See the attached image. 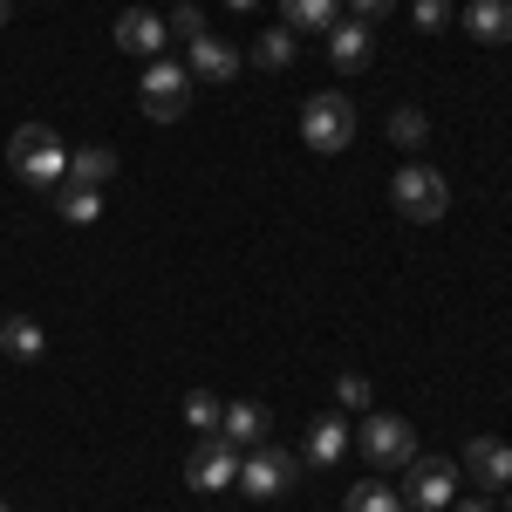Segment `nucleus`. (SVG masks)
<instances>
[{
	"label": "nucleus",
	"instance_id": "14",
	"mask_svg": "<svg viewBox=\"0 0 512 512\" xmlns=\"http://www.w3.org/2000/svg\"><path fill=\"white\" fill-rule=\"evenodd\" d=\"M48 349V335H41L35 315H0V355H14V362H41Z\"/></svg>",
	"mask_w": 512,
	"mask_h": 512
},
{
	"label": "nucleus",
	"instance_id": "8",
	"mask_svg": "<svg viewBox=\"0 0 512 512\" xmlns=\"http://www.w3.org/2000/svg\"><path fill=\"white\" fill-rule=\"evenodd\" d=\"M458 472L478 478L485 492H506V485H512V444H506V437H472L465 458H458Z\"/></svg>",
	"mask_w": 512,
	"mask_h": 512
},
{
	"label": "nucleus",
	"instance_id": "23",
	"mask_svg": "<svg viewBox=\"0 0 512 512\" xmlns=\"http://www.w3.org/2000/svg\"><path fill=\"white\" fill-rule=\"evenodd\" d=\"M219 417H226V403H219L212 390H192V396H185V424H192V431L219 437Z\"/></svg>",
	"mask_w": 512,
	"mask_h": 512
},
{
	"label": "nucleus",
	"instance_id": "2",
	"mask_svg": "<svg viewBox=\"0 0 512 512\" xmlns=\"http://www.w3.org/2000/svg\"><path fill=\"white\" fill-rule=\"evenodd\" d=\"M390 205L410 219V226H437V219L451 212V185H444V171H437V164L410 158V164L390 178Z\"/></svg>",
	"mask_w": 512,
	"mask_h": 512
},
{
	"label": "nucleus",
	"instance_id": "11",
	"mask_svg": "<svg viewBox=\"0 0 512 512\" xmlns=\"http://www.w3.org/2000/svg\"><path fill=\"white\" fill-rule=\"evenodd\" d=\"M164 14H151V7H123L117 14V48L123 55H164Z\"/></svg>",
	"mask_w": 512,
	"mask_h": 512
},
{
	"label": "nucleus",
	"instance_id": "19",
	"mask_svg": "<svg viewBox=\"0 0 512 512\" xmlns=\"http://www.w3.org/2000/svg\"><path fill=\"white\" fill-rule=\"evenodd\" d=\"M117 178V151H103V144H89V151H69V185H110Z\"/></svg>",
	"mask_w": 512,
	"mask_h": 512
},
{
	"label": "nucleus",
	"instance_id": "18",
	"mask_svg": "<svg viewBox=\"0 0 512 512\" xmlns=\"http://www.w3.org/2000/svg\"><path fill=\"white\" fill-rule=\"evenodd\" d=\"M219 437H226V444H267V410H260V403H226Z\"/></svg>",
	"mask_w": 512,
	"mask_h": 512
},
{
	"label": "nucleus",
	"instance_id": "31",
	"mask_svg": "<svg viewBox=\"0 0 512 512\" xmlns=\"http://www.w3.org/2000/svg\"><path fill=\"white\" fill-rule=\"evenodd\" d=\"M506 512H512V485H506Z\"/></svg>",
	"mask_w": 512,
	"mask_h": 512
},
{
	"label": "nucleus",
	"instance_id": "21",
	"mask_svg": "<svg viewBox=\"0 0 512 512\" xmlns=\"http://www.w3.org/2000/svg\"><path fill=\"white\" fill-rule=\"evenodd\" d=\"M390 144H396V151H424V144H431V117L410 110V103L390 110Z\"/></svg>",
	"mask_w": 512,
	"mask_h": 512
},
{
	"label": "nucleus",
	"instance_id": "10",
	"mask_svg": "<svg viewBox=\"0 0 512 512\" xmlns=\"http://www.w3.org/2000/svg\"><path fill=\"white\" fill-rule=\"evenodd\" d=\"M369 55H376V28H369V21H335V28H328V62H335L342 76L369 69Z\"/></svg>",
	"mask_w": 512,
	"mask_h": 512
},
{
	"label": "nucleus",
	"instance_id": "25",
	"mask_svg": "<svg viewBox=\"0 0 512 512\" xmlns=\"http://www.w3.org/2000/svg\"><path fill=\"white\" fill-rule=\"evenodd\" d=\"M410 21L431 35V28H444V21H451V0H417V7H410Z\"/></svg>",
	"mask_w": 512,
	"mask_h": 512
},
{
	"label": "nucleus",
	"instance_id": "24",
	"mask_svg": "<svg viewBox=\"0 0 512 512\" xmlns=\"http://www.w3.org/2000/svg\"><path fill=\"white\" fill-rule=\"evenodd\" d=\"M164 35L171 41H198L205 35V14H198V7H171V14H164Z\"/></svg>",
	"mask_w": 512,
	"mask_h": 512
},
{
	"label": "nucleus",
	"instance_id": "6",
	"mask_svg": "<svg viewBox=\"0 0 512 512\" xmlns=\"http://www.w3.org/2000/svg\"><path fill=\"white\" fill-rule=\"evenodd\" d=\"M294 478H301V458L280 451V444H253V458L239 465V485H246L253 499H280V492H294Z\"/></svg>",
	"mask_w": 512,
	"mask_h": 512
},
{
	"label": "nucleus",
	"instance_id": "13",
	"mask_svg": "<svg viewBox=\"0 0 512 512\" xmlns=\"http://www.w3.org/2000/svg\"><path fill=\"white\" fill-rule=\"evenodd\" d=\"M465 35L506 48L512 41V0H472V7H465Z\"/></svg>",
	"mask_w": 512,
	"mask_h": 512
},
{
	"label": "nucleus",
	"instance_id": "29",
	"mask_svg": "<svg viewBox=\"0 0 512 512\" xmlns=\"http://www.w3.org/2000/svg\"><path fill=\"white\" fill-rule=\"evenodd\" d=\"M7 14H14V0H0V28H7Z\"/></svg>",
	"mask_w": 512,
	"mask_h": 512
},
{
	"label": "nucleus",
	"instance_id": "22",
	"mask_svg": "<svg viewBox=\"0 0 512 512\" xmlns=\"http://www.w3.org/2000/svg\"><path fill=\"white\" fill-rule=\"evenodd\" d=\"M349 512H403V492L383 485V478H362V485L349 492Z\"/></svg>",
	"mask_w": 512,
	"mask_h": 512
},
{
	"label": "nucleus",
	"instance_id": "9",
	"mask_svg": "<svg viewBox=\"0 0 512 512\" xmlns=\"http://www.w3.org/2000/svg\"><path fill=\"white\" fill-rule=\"evenodd\" d=\"M185 478H192V492H226V485H239V458L226 437H205L192 451V465H185Z\"/></svg>",
	"mask_w": 512,
	"mask_h": 512
},
{
	"label": "nucleus",
	"instance_id": "7",
	"mask_svg": "<svg viewBox=\"0 0 512 512\" xmlns=\"http://www.w3.org/2000/svg\"><path fill=\"white\" fill-rule=\"evenodd\" d=\"M458 465L451 458H410V485H403V499L417 512H444L451 499H458Z\"/></svg>",
	"mask_w": 512,
	"mask_h": 512
},
{
	"label": "nucleus",
	"instance_id": "30",
	"mask_svg": "<svg viewBox=\"0 0 512 512\" xmlns=\"http://www.w3.org/2000/svg\"><path fill=\"white\" fill-rule=\"evenodd\" d=\"M226 7H260V0H226Z\"/></svg>",
	"mask_w": 512,
	"mask_h": 512
},
{
	"label": "nucleus",
	"instance_id": "16",
	"mask_svg": "<svg viewBox=\"0 0 512 512\" xmlns=\"http://www.w3.org/2000/svg\"><path fill=\"white\" fill-rule=\"evenodd\" d=\"M280 14H287L294 35H328L342 21V0H280Z\"/></svg>",
	"mask_w": 512,
	"mask_h": 512
},
{
	"label": "nucleus",
	"instance_id": "27",
	"mask_svg": "<svg viewBox=\"0 0 512 512\" xmlns=\"http://www.w3.org/2000/svg\"><path fill=\"white\" fill-rule=\"evenodd\" d=\"M349 7H355V21H369V28H376V21H383V14H390L396 0H349Z\"/></svg>",
	"mask_w": 512,
	"mask_h": 512
},
{
	"label": "nucleus",
	"instance_id": "4",
	"mask_svg": "<svg viewBox=\"0 0 512 512\" xmlns=\"http://www.w3.org/2000/svg\"><path fill=\"white\" fill-rule=\"evenodd\" d=\"M355 444H362V458H369L376 472H403V465L417 458V431H410V417H396V410H369L362 431H355Z\"/></svg>",
	"mask_w": 512,
	"mask_h": 512
},
{
	"label": "nucleus",
	"instance_id": "15",
	"mask_svg": "<svg viewBox=\"0 0 512 512\" xmlns=\"http://www.w3.org/2000/svg\"><path fill=\"white\" fill-rule=\"evenodd\" d=\"M342 458H349V424H342V417H315V424H308V465L328 472V465H342Z\"/></svg>",
	"mask_w": 512,
	"mask_h": 512
},
{
	"label": "nucleus",
	"instance_id": "1",
	"mask_svg": "<svg viewBox=\"0 0 512 512\" xmlns=\"http://www.w3.org/2000/svg\"><path fill=\"white\" fill-rule=\"evenodd\" d=\"M7 164H14V178H21V185L55 192V185L69 178V144H62L48 123H21V130L7 137Z\"/></svg>",
	"mask_w": 512,
	"mask_h": 512
},
{
	"label": "nucleus",
	"instance_id": "12",
	"mask_svg": "<svg viewBox=\"0 0 512 512\" xmlns=\"http://www.w3.org/2000/svg\"><path fill=\"white\" fill-rule=\"evenodd\" d=\"M185 69H192V82H233L239 69H246V55H239L233 41H219V35H198Z\"/></svg>",
	"mask_w": 512,
	"mask_h": 512
},
{
	"label": "nucleus",
	"instance_id": "26",
	"mask_svg": "<svg viewBox=\"0 0 512 512\" xmlns=\"http://www.w3.org/2000/svg\"><path fill=\"white\" fill-rule=\"evenodd\" d=\"M335 396H342V403H349V410H369V376H342V383H335Z\"/></svg>",
	"mask_w": 512,
	"mask_h": 512
},
{
	"label": "nucleus",
	"instance_id": "20",
	"mask_svg": "<svg viewBox=\"0 0 512 512\" xmlns=\"http://www.w3.org/2000/svg\"><path fill=\"white\" fill-rule=\"evenodd\" d=\"M246 62H253V69H267V76L287 69V62H294V28H267V35L246 48Z\"/></svg>",
	"mask_w": 512,
	"mask_h": 512
},
{
	"label": "nucleus",
	"instance_id": "28",
	"mask_svg": "<svg viewBox=\"0 0 512 512\" xmlns=\"http://www.w3.org/2000/svg\"><path fill=\"white\" fill-rule=\"evenodd\" d=\"M458 512H499V506H492V492H485V499H465Z\"/></svg>",
	"mask_w": 512,
	"mask_h": 512
},
{
	"label": "nucleus",
	"instance_id": "3",
	"mask_svg": "<svg viewBox=\"0 0 512 512\" xmlns=\"http://www.w3.org/2000/svg\"><path fill=\"white\" fill-rule=\"evenodd\" d=\"M301 144L308 151H321V158H335V151H349L355 144V103L349 96H308L301 103Z\"/></svg>",
	"mask_w": 512,
	"mask_h": 512
},
{
	"label": "nucleus",
	"instance_id": "17",
	"mask_svg": "<svg viewBox=\"0 0 512 512\" xmlns=\"http://www.w3.org/2000/svg\"><path fill=\"white\" fill-rule=\"evenodd\" d=\"M55 219H69V226H96L103 219V192L96 185H55Z\"/></svg>",
	"mask_w": 512,
	"mask_h": 512
},
{
	"label": "nucleus",
	"instance_id": "32",
	"mask_svg": "<svg viewBox=\"0 0 512 512\" xmlns=\"http://www.w3.org/2000/svg\"><path fill=\"white\" fill-rule=\"evenodd\" d=\"M0 512H7V506H0Z\"/></svg>",
	"mask_w": 512,
	"mask_h": 512
},
{
	"label": "nucleus",
	"instance_id": "5",
	"mask_svg": "<svg viewBox=\"0 0 512 512\" xmlns=\"http://www.w3.org/2000/svg\"><path fill=\"white\" fill-rule=\"evenodd\" d=\"M185 110H192V69H185V62H151V69H144V117L178 123Z\"/></svg>",
	"mask_w": 512,
	"mask_h": 512
}]
</instances>
